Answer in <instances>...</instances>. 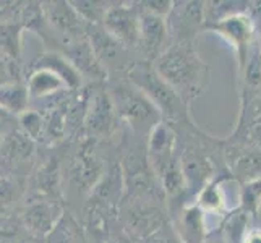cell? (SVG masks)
<instances>
[{
  "label": "cell",
  "mask_w": 261,
  "mask_h": 243,
  "mask_svg": "<svg viewBox=\"0 0 261 243\" xmlns=\"http://www.w3.org/2000/svg\"><path fill=\"white\" fill-rule=\"evenodd\" d=\"M152 67L188 107L201 94L210 71L208 64L200 56L196 41L170 44Z\"/></svg>",
  "instance_id": "1"
},
{
  "label": "cell",
  "mask_w": 261,
  "mask_h": 243,
  "mask_svg": "<svg viewBox=\"0 0 261 243\" xmlns=\"http://www.w3.org/2000/svg\"><path fill=\"white\" fill-rule=\"evenodd\" d=\"M107 91L111 94L115 112L123 125L141 140H148V134L158 123L163 122L159 109L151 102V99L135 86L128 78H114Z\"/></svg>",
  "instance_id": "2"
},
{
  "label": "cell",
  "mask_w": 261,
  "mask_h": 243,
  "mask_svg": "<svg viewBox=\"0 0 261 243\" xmlns=\"http://www.w3.org/2000/svg\"><path fill=\"white\" fill-rule=\"evenodd\" d=\"M119 162L123 177V200L152 201L167 206L164 192L148 159L145 140L135 137L132 133V141L127 143V148Z\"/></svg>",
  "instance_id": "3"
},
{
  "label": "cell",
  "mask_w": 261,
  "mask_h": 243,
  "mask_svg": "<svg viewBox=\"0 0 261 243\" xmlns=\"http://www.w3.org/2000/svg\"><path fill=\"white\" fill-rule=\"evenodd\" d=\"M125 78H128L135 86H138L151 99V102L163 115V120L169 125H177L190 119V107L159 76L152 64L137 60Z\"/></svg>",
  "instance_id": "4"
},
{
  "label": "cell",
  "mask_w": 261,
  "mask_h": 243,
  "mask_svg": "<svg viewBox=\"0 0 261 243\" xmlns=\"http://www.w3.org/2000/svg\"><path fill=\"white\" fill-rule=\"evenodd\" d=\"M167 206L141 201V200H123L120 206L122 224L123 229L130 235L145 243L149 237L163 229L166 224L170 222V215L167 214Z\"/></svg>",
  "instance_id": "5"
},
{
  "label": "cell",
  "mask_w": 261,
  "mask_h": 243,
  "mask_svg": "<svg viewBox=\"0 0 261 243\" xmlns=\"http://www.w3.org/2000/svg\"><path fill=\"white\" fill-rule=\"evenodd\" d=\"M86 36L97 62L106 73H117L115 78L127 76L128 70L138 60V57L122 42L117 41L112 34L107 33L102 24H88Z\"/></svg>",
  "instance_id": "6"
},
{
  "label": "cell",
  "mask_w": 261,
  "mask_h": 243,
  "mask_svg": "<svg viewBox=\"0 0 261 243\" xmlns=\"http://www.w3.org/2000/svg\"><path fill=\"white\" fill-rule=\"evenodd\" d=\"M206 31H213L226 39L236 50L239 73L245 68L250 52L256 44V24L253 16L248 12L233 13L230 16L222 18L210 26H206Z\"/></svg>",
  "instance_id": "7"
},
{
  "label": "cell",
  "mask_w": 261,
  "mask_h": 243,
  "mask_svg": "<svg viewBox=\"0 0 261 243\" xmlns=\"http://www.w3.org/2000/svg\"><path fill=\"white\" fill-rule=\"evenodd\" d=\"M120 119L115 112L114 102L107 88L97 86L88 96L83 127L93 140L112 138L120 128Z\"/></svg>",
  "instance_id": "8"
},
{
  "label": "cell",
  "mask_w": 261,
  "mask_h": 243,
  "mask_svg": "<svg viewBox=\"0 0 261 243\" xmlns=\"http://www.w3.org/2000/svg\"><path fill=\"white\" fill-rule=\"evenodd\" d=\"M140 16L141 10L137 2H114L102 23L106 31L112 34L137 57L140 46Z\"/></svg>",
  "instance_id": "9"
},
{
  "label": "cell",
  "mask_w": 261,
  "mask_h": 243,
  "mask_svg": "<svg viewBox=\"0 0 261 243\" xmlns=\"http://www.w3.org/2000/svg\"><path fill=\"white\" fill-rule=\"evenodd\" d=\"M166 23L170 44L196 41L198 33L206 30V2H174Z\"/></svg>",
  "instance_id": "10"
},
{
  "label": "cell",
  "mask_w": 261,
  "mask_h": 243,
  "mask_svg": "<svg viewBox=\"0 0 261 243\" xmlns=\"http://www.w3.org/2000/svg\"><path fill=\"white\" fill-rule=\"evenodd\" d=\"M169 46H170V38H169L166 18L141 10L138 59L146 62V64H154Z\"/></svg>",
  "instance_id": "11"
},
{
  "label": "cell",
  "mask_w": 261,
  "mask_h": 243,
  "mask_svg": "<svg viewBox=\"0 0 261 243\" xmlns=\"http://www.w3.org/2000/svg\"><path fill=\"white\" fill-rule=\"evenodd\" d=\"M42 15L52 30L62 34L67 41L86 36L88 23L76 12L71 2H49L44 4Z\"/></svg>",
  "instance_id": "12"
},
{
  "label": "cell",
  "mask_w": 261,
  "mask_h": 243,
  "mask_svg": "<svg viewBox=\"0 0 261 243\" xmlns=\"http://www.w3.org/2000/svg\"><path fill=\"white\" fill-rule=\"evenodd\" d=\"M107 166L99 157V154L94 149V140L88 141L78 151V154L71 164L70 175L73 183L78 186V190L82 188L83 192H91L99 183V180L104 175Z\"/></svg>",
  "instance_id": "13"
},
{
  "label": "cell",
  "mask_w": 261,
  "mask_h": 243,
  "mask_svg": "<svg viewBox=\"0 0 261 243\" xmlns=\"http://www.w3.org/2000/svg\"><path fill=\"white\" fill-rule=\"evenodd\" d=\"M170 222L182 243H206L211 233L206 214L195 203H188L172 212Z\"/></svg>",
  "instance_id": "14"
},
{
  "label": "cell",
  "mask_w": 261,
  "mask_h": 243,
  "mask_svg": "<svg viewBox=\"0 0 261 243\" xmlns=\"http://www.w3.org/2000/svg\"><path fill=\"white\" fill-rule=\"evenodd\" d=\"M230 172H222L210 182L195 198V204L206 215H227V180L230 178Z\"/></svg>",
  "instance_id": "15"
},
{
  "label": "cell",
  "mask_w": 261,
  "mask_h": 243,
  "mask_svg": "<svg viewBox=\"0 0 261 243\" xmlns=\"http://www.w3.org/2000/svg\"><path fill=\"white\" fill-rule=\"evenodd\" d=\"M62 212L56 204H50L46 201H38L28 206L24 211V224L30 230L41 233V235H49L56 224L62 218Z\"/></svg>",
  "instance_id": "16"
},
{
  "label": "cell",
  "mask_w": 261,
  "mask_h": 243,
  "mask_svg": "<svg viewBox=\"0 0 261 243\" xmlns=\"http://www.w3.org/2000/svg\"><path fill=\"white\" fill-rule=\"evenodd\" d=\"M38 68H46V70L54 71V73H57L64 79L67 88L70 89H76L82 86L83 76L80 75V71L71 65V62L65 56H62V53L49 52L46 56H42L38 62Z\"/></svg>",
  "instance_id": "17"
},
{
  "label": "cell",
  "mask_w": 261,
  "mask_h": 243,
  "mask_svg": "<svg viewBox=\"0 0 261 243\" xmlns=\"http://www.w3.org/2000/svg\"><path fill=\"white\" fill-rule=\"evenodd\" d=\"M65 88L67 85L64 79L46 68H36L28 81V91L31 97H49Z\"/></svg>",
  "instance_id": "18"
},
{
  "label": "cell",
  "mask_w": 261,
  "mask_h": 243,
  "mask_svg": "<svg viewBox=\"0 0 261 243\" xmlns=\"http://www.w3.org/2000/svg\"><path fill=\"white\" fill-rule=\"evenodd\" d=\"M30 97L28 86L21 83H4L0 86V107L7 114L21 115L30 111Z\"/></svg>",
  "instance_id": "19"
},
{
  "label": "cell",
  "mask_w": 261,
  "mask_h": 243,
  "mask_svg": "<svg viewBox=\"0 0 261 243\" xmlns=\"http://www.w3.org/2000/svg\"><path fill=\"white\" fill-rule=\"evenodd\" d=\"M49 243H88L83 230L70 214L64 212L49 233Z\"/></svg>",
  "instance_id": "20"
},
{
  "label": "cell",
  "mask_w": 261,
  "mask_h": 243,
  "mask_svg": "<svg viewBox=\"0 0 261 243\" xmlns=\"http://www.w3.org/2000/svg\"><path fill=\"white\" fill-rule=\"evenodd\" d=\"M34 143L23 131H15L8 137L2 145V154L8 162L26 160L33 156Z\"/></svg>",
  "instance_id": "21"
},
{
  "label": "cell",
  "mask_w": 261,
  "mask_h": 243,
  "mask_svg": "<svg viewBox=\"0 0 261 243\" xmlns=\"http://www.w3.org/2000/svg\"><path fill=\"white\" fill-rule=\"evenodd\" d=\"M0 53L10 60H18L21 53V26L18 23L0 24Z\"/></svg>",
  "instance_id": "22"
},
{
  "label": "cell",
  "mask_w": 261,
  "mask_h": 243,
  "mask_svg": "<svg viewBox=\"0 0 261 243\" xmlns=\"http://www.w3.org/2000/svg\"><path fill=\"white\" fill-rule=\"evenodd\" d=\"M261 206V178L240 185V209L255 218Z\"/></svg>",
  "instance_id": "23"
},
{
  "label": "cell",
  "mask_w": 261,
  "mask_h": 243,
  "mask_svg": "<svg viewBox=\"0 0 261 243\" xmlns=\"http://www.w3.org/2000/svg\"><path fill=\"white\" fill-rule=\"evenodd\" d=\"M88 24H102L114 2H71Z\"/></svg>",
  "instance_id": "24"
},
{
  "label": "cell",
  "mask_w": 261,
  "mask_h": 243,
  "mask_svg": "<svg viewBox=\"0 0 261 243\" xmlns=\"http://www.w3.org/2000/svg\"><path fill=\"white\" fill-rule=\"evenodd\" d=\"M20 123L23 133L26 137H30L33 141L42 140L46 137V120L42 119V115L36 111H26L20 115Z\"/></svg>",
  "instance_id": "25"
},
{
  "label": "cell",
  "mask_w": 261,
  "mask_h": 243,
  "mask_svg": "<svg viewBox=\"0 0 261 243\" xmlns=\"http://www.w3.org/2000/svg\"><path fill=\"white\" fill-rule=\"evenodd\" d=\"M57 182H59L57 164H49V166H46L39 172V182H38L39 190L54 192V188L57 186Z\"/></svg>",
  "instance_id": "26"
},
{
  "label": "cell",
  "mask_w": 261,
  "mask_h": 243,
  "mask_svg": "<svg viewBox=\"0 0 261 243\" xmlns=\"http://www.w3.org/2000/svg\"><path fill=\"white\" fill-rule=\"evenodd\" d=\"M138 4L143 12H148L163 18H167L174 5V2H170V0H146V2H138Z\"/></svg>",
  "instance_id": "27"
},
{
  "label": "cell",
  "mask_w": 261,
  "mask_h": 243,
  "mask_svg": "<svg viewBox=\"0 0 261 243\" xmlns=\"http://www.w3.org/2000/svg\"><path fill=\"white\" fill-rule=\"evenodd\" d=\"M145 243H182V240L175 232L172 222H169L163 229H159L154 235L149 237Z\"/></svg>",
  "instance_id": "28"
},
{
  "label": "cell",
  "mask_w": 261,
  "mask_h": 243,
  "mask_svg": "<svg viewBox=\"0 0 261 243\" xmlns=\"http://www.w3.org/2000/svg\"><path fill=\"white\" fill-rule=\"evenodd\" d=\"M16 198V186L8 178H0V211L7 209Z\"/></svg>",
  "instance_id": "29"
},
{
  "label": "cell",
  "mask_w": 261,
  "mask_h": 243,
  "mask_svg": "<svg viewBox=\"0 0 261 243\" xmlns=\"http://www.w3.org/2000/svg\"><path fill=\"white\" fill-rule=\"evenodd\" d=\"M106 243H143L141 240L135 238L133 235H130V233L122 229L120 232H115L112 233L111 237H107V241Z\"/></svg>",
  "instance_id": "30"
},
{
  "label": "cell",
  "mask_w": 261,
  "mask_h": 243,
  "mask_svg": "<svg viewBox=\"0 0 261 243\" xmlns=\"http://www.w3.org/2000/svg\"><path fill=\"white\" fill-rule=\"evenodd\" d=\"M242 243H261V229L251 227L242 238Z\"/></svg>",
  "instance_id": "31"
},
{
  "label": "cell",
  "mask_w": 261,
  "mask_h": 243,
  "mask_svg": "<svg viewBox=\"0 0 261 243\" xmlns=\"http://www.w3.org/2000/svg\"><path fill=\"white\" fill-rule=\"evenodd\" d=\"M5 70H4V65L2 64H0V86H2L4 83H5Z\"/></svg>",
  "instance_id": "32"
},
{
  "label": "cell",
  "mask_w": 261,
  "mask_h": 243,
  "mask_svg": "<svg viewBox=\"0 0 261 243\" xmlns=\"http://www.w3.org/2000/svg\"><path fill=\"white\" fill-rule=\"evenodd\" d=\"M4 115H7V112L2 109V107H0V117H4Z\"/></svg>",
  "instance_id": "33"
}]
</instances>
